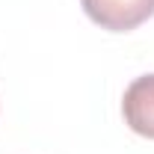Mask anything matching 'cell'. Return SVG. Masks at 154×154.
Instances as JSON below:
<instances>
[{
    "instance_id": "obj_1",
    "label": "cell",
    "mask_w": 154,
    "mask_h": 154,
    "mask_svg": "<svg viewBox=\"0 0 154 154\" xmlns=\"http://www.w3.org/2000/svg\"><path fill=\"white\" fill-rule=\"evenodd\" d=\"M92 24L110 33H128L154 15V0H80Z\"/></svg>"
},
{
    "instance_id": "obj_2",
    "label": "cell",
    "mask_w": 154,
    "mask_h": 154,
    "mask_svg": "<svg viewBox=\"0 0 154 154\" xmlns=\"http://www.w3.org/2000/svg\"><path fill=\"white\" fill-rule=\"evenodd\" d=\"M125 125L134 134L154 139V74H142L125 89L122 98Z\"/></svg>"
}]
</instances>
